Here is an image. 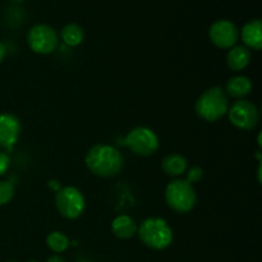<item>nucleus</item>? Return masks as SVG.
<instances>
[{
	"mask_svg": "<svg viewBox=\"0 0 262 262\" xmlns=\"http://www.w3.org/2000/svg\"><path fill=\"white\" fill-rule=\"evenodd\" d=\"M86 166L100 178H113L122 171L124 158L117 147L110 145H95L87 152Z\"/></svg>",
	"mask_w": 262,
	"mask_h": 262,
	"instance_id": "nucleus-1",
	"label": "nucleus"
},
{
	"mask_svg": "<svg viewBox=\"0 0 262 262\" xmlns=\"http://www.w3.org/2000/svg\"><path fill=\"white\" fill-rule=\"evenodd\" d=\"M140 241L155 251H163L173 242V230L161 217H148L141 223L137 230Z\"/></svg>",
	"mask_w": 262,
	"mask_h": 262,
	"instance_id": "nucleus-2",
	"label": "nucleus"
},
{
	"mask_svg": "<svg viewBox=\"0 0 262 262\" xmlns=\"http://www.w3.org/2000/svg\"><path fill=\"white\" fill-rule=\"evenodd\" d=\"M194 109L201 119L214 123L227 114L229 109V100L225 91L220 87H210L200 95Z\"/></svg>",
	"mask_w": 262,
	"mask_h": 262,
	"instance_id": "nucleus-3",
	"label": "nucleus"
},
{
	"mask_svg": "<svg viewBox=\"0 0 262 262\" xmlns=\"http://www.w3.org/2000/svg\"><path fill=\"white\" fill-rule=\"evenodd\" d=\"M165 201L173 211L187 214L196 205V191L186 179H176L166 186Z\"/></svg>",
	"mask_w": 262,
	"mask_h": 262,
	"instance_id": "nucleus-4",
	"label": "nucleus"
},
{
	"mask_svg": "<svg viewBox=\"0 0 262 262\" xmlns=\"http://www.w3.org/2000/svg\"><path fill=\"white\" fill-rule=\"evenodd\" d=\"M55 206L59 214L68 220H74L84 211V197L82 192L76 187H64L55 194Z\"/></svg>",
	"mask_w": 262,
	"mask_h": 262,
	"instance_id": "nucleus-5",
	"label": "nucleus"
},
{
	"mask_svg": "<svg viewBox=\"0 0 262 262\" xmlns=\"http://www.w3.org/2000/svg\"><path fill=\"white\" fill-rule=\"evenodd\" d=\"M124 145L138 156H151L158 151L159 138L152 129L147 127H136L124 140Z\"/></svg>",
	"mask_w": 262,
	"mask_h": 262,
	"instance_id": "nucleus-6",
	"label": "nucleus"
},
{
	"mask_svg": "<svg viewBox=\"0 0 262 262\" xmlns=\"http://www.w3.org/2000/svg\"><path fill=\"white\" fill-rule=\"evenodd\" d=\"M27 43L33 53L41 55L51 54L59 45L58 33L51 26L36 25L28 31Z\"/></svg>",
	"mask_w": 262,
	"mask_h": 262,
	"instance_id": "nucleus-7",
	"label": "nucleus"
},
{
	"mask_svg": "<svg viewBox=\"0 0 262 262\" xmlns=\"http://www.w3.org/2000/svg\"><path fill=\"white\" fill-rule=\"evenodd\" d=\"M230 123L241 130H251L260 122V113L257 106L248 100L235 101L228 109Z\"/></svg>",
	"mask_w": 262,
	"mask_h": 262,
	"instance_id": "nucleus-8",
	"label": "nucleus"
},
{
	"mask_svg": "<svg viewBox=\"0 0 262 262\" xmlns=\"http://www.w3.org/2000/svg\"><path fill=\"white\" fill-rule=\"evenodd\" d=\"M209 37L211 42L219 49H232L237 43L239 31L237 26L228 19L216 20L209 30Z\"/></svg>",
	"mask_w": 262,
	"mask_h": 262,
	"instance_id": "nucleus-9",
	"label": "nucleus"
},
{
	"mask_svg": "<svg viewBox=\"0 0 262 262\" xmlns=\"http://www.w3.org/2000/svg\"><path fill=\"white\" fill-rule=\"evenodd\" d=\"M20 122L14 114L2 113L0 114V147L12 151L20 136Z\"/></svg>",
	"mask_w": 262,
	"mask_h": 262,
	"instance_id": "nucleus-10",
	"label": "nucleus"
},
{
	"mask_svg": "<svg viewBox=\"0 0 262 262\" xmlns=\"http://www.w3.org/2000/svg\"><path fill=\"white\" fill-rule=\"evenodd\" d=\"M242 40L246 48L260 51L262 48V23L261 19H252L242 28Z\"/></svg>",
	"mask_w": 262,
	"mask_h": 262,
	"instance_id": "nucleus-11",
	"label": "nucleus"
},
{
	"mask_svg": "<svg viewBox=\"0 0 262 262\" xmlns=\"http://www.w3.org/2000/svg\"><path fill=\"white\" fill-rule=\"evenodd\" d=\"M138 225L128 215L117 216L112 223V232L119 239H130L137 234Z\"/></svg>",
	"mask_w": 262,
	"mask_h": 262,
	"instance_id": "nucleus-12",
	"label": "nucleus"
},
{
	"mask_svg": "<svg viewBox=\"0 0 262 262\" xmlns=\"http://www.w3.org/2000/svg\"><path fill=\"white\" fill-rule=\"evenodd\" d=\"M251 51L246 46H233L227 55V64L234 72L243 71L250 64Z\"/></svg>",
	"mask_w": 262,
	"mask_h": 262,
	"instance_id": "nucleus-13",
	"label": "nucleus"
},
{
	"mask_svg": "<svg viewBox=\"0 0 262 262\" xmlns=\"http://www.w3.org/2000/svg\"><path fill=\"white\" fill-rule=\"evenodd\" d=\"M188 164H187V159L182 156L181 154H169L163 159L161 163V169L164 173L169 177H179L182 174L186 173Z\"/></svg>",
	"mask_w": 262,
	"mask_h": 262,
	"instance_id": "nucleus-14",
	"label": "nucleus"
},
{
	"mask_svg": "<svg viewBox=\"0 0 262 262\" xmlns=\"http://www.w3.org/2000/svg\"><path fill=\"white\" fill-rule=\"evenodd\" d=\"M252 82L248 77L245 76H235L232 77L229 81L227 82V86H225V90H227V94L229 96L234 97V99H241L246 97L247 95L251 94L252 91Z\"/></svg>",
	"mask_w": 262,
	"mask_h": 262,
	"instance_id": "nucleus-15",
	"label": "nucleus"
},
{
	"mask_svg": "<svg viewBox=\"0 0 262 262\" xmlns=\"http://www.w3.org/2000/svg\"><path fill=\"white\" fill-rule=\"evenodd\" d=\"M61 40L64 41V43L71 48H74V46H78L79 43H82L84 38V32L82 30V27L77 23H69V25H66L61 30Z\"/></svg>",
	"mask_w": 262,
	"mask_h": 262,
	"instance_id": "nucleus-16",
	"label": "nucleus"
},
{
	"mask_svg": "<svg viewBox=\"0 0 262 262\" xmlns=\"http://www.w3.org/2000/svg\"><path fill=\"white\" fill-rule=\"evenodd\" d=\"M46 245L50 248L53 252L55 253H61L64 251L68 250L69 245H71V241L68 239L64 233L61 232H51L50 234L46 237Z\"/></svg>",
	"mask_w": 262,
	"mask_h": 262,
	"instance_id": "nucleus-17",
	"label": "nucleus"
},
{
	"mask_svg": "<svg viewBox=\"0 0 262 262\" xmlns=\"http://www.w3.org/2000/svg\"><path fill=\"white\" fill-rule=\"evenodd\" d=\"M14 184L8 181H0V206L7 205L14 197Z\"/></svg>",
	"mask_w": 262,
	"mask_h": 262,
	"instance_id": "nucleus-18",
	"label": "nucleus"
},
{
	"mask_svg": "<svg viewBox=\"0 0 262 262\" xmlns=\"http://www.w3.org/2000/svg\"><path fill=\"white\" fill-rule=\"evenodd\" d=\"M187 171V177H186V181L188 182V183H197V182H200L202 179V177H204V170H202V168H200V166H192L191 169H188Z\"/></svg>",
	"mask_w": 262,
	"mask_h": 262,
	"instance_id": "nucleus-19",
	"label": "nucleus"
},
{
	"mask_svg": "<svg viewBox=\"0 0 262 262\" xmlns=\"http://www.w3.org/2000/svg\"><path fill=\"white\" fill-rule=\"evenodd\" d=\"M10 166V158L7 152L0 151V177L7 173Z\"/></svg>",
	"mask_w": 262,
	"mask_h": 262,
	"instance_id": "nucleus-20",
	"label": "nucleus"
},
{
	"mask_svg": "<svg viewBox=\"0 0 262 262\" xmlns=\"http://www.w3.org/2000/svg\"><path fill=\"white\" fill-rule=\"evenodd\" d=\"M5 54H7V49H5L4 43H3L2 41H0V64H2V61L4 60Z\"/></svg>",
	"mask_w": 262,
	"mask_h": 262,
	"instance_id": "nucleus-21",
	"label": "nucleus"
},
{
	"mask_svg": "<svg viewBox=\"0 0 262 262\" xmlns=\"http://www.w3.org/2000/svg\"><path fill=\"white\" fill-rule=\"evenodd\" d=\"M46 262H66V260H64L61 256L55 255V256H51V257H49L48 260H46Z\"/></svg>",
	"mask_w": 262,
	"mask_h": 262,
	"instance_id": "nucleus-22",
	"label": "nucleus"
},
{
	"mask_svg": "<svg viewBox=\"0 0 262 262\" xmlns=\"http://www.w3.org/2000/svg\"><path fill=\"white\" fill-rule=\"evenodd\" d=\"M49 187H50L51 189H54V191L58 192L59 189H60V186H59V182L56 181H51L50 183H49Z\"/></svg>",
	"mask_w": 262,
	"mask_h": 262,
	"instance_id": "nucleus-23",
	"label": "nucleus"
},
{
	"mask_svg": "<svg viewBox=\"0 0 262 262\" xmlns=\"http://www.w3.org/2000/svg\"><path fill=\"white\" fill-rule=\"evenodd\" d=\"M257 176H258V182H261V165L258 166V170H257Z\"/></svg>",
	"mask_w": 262,
	"mask_h": 262,
	"instance_id": "nucleus-24",
	"label": "nucleus"
},
{
	"mask_svg": "<svg viewBox=\"0 0 262 262\" xmlns=\"http://www.w3.org/2000/svg\"><path fill=\"white\" fill-rule=\"evenodd\" d=\"M10 2H13V3H22V2H25V0H10Z\"/></svg>",
	"mask_w": 262,
	"mask_h": 262,
	"instance_id": "nucleus-25",
	"label": "nucleus"
},
{
	"mask_svg": "<svg viewBox=\"0 0 262 262\" xmlns=\"http://www.w3.org/2000/svg\"><path fill=\"white\" fill-rule=\"evenodd\" d=\"M77 262H91V261H87V260H81V261H77Z\"/></svg>",
	"mask_w": 262,
	"mask_h": 262,
	"instance_id": "nucleus-26",
	"label": "nucleus"
},
{
	"mask_svg": "<svg viewBox=\"0 0 262 262\" xmlns=\"http://www.w3.org/2000/svg\"><path fill=\"white\" fill-rule=\"evenodd\" d=\"M27 262H38V261H36V260H31V261H27Z\"/></svg>",
	"mask_w": 262,
	"mask_h": 262,
	"instance_id": "nucleus-27",
	"label": "nucleus"
},
{
	"mask_svg": "<svg viewBox=\"0 0 262 262\" xmlns=\"http://www.w3.org/2000/svg\"><path fill=\"white\" fill-rule=\"evenodd\" d=\"M8 262H15V261H8Z\"/></svg>",
	"mask_w": 262,
	"mask_h": 262,
	"instance_id": "nucleus-28",
	"label": "nucleus"
}]
</instances>
